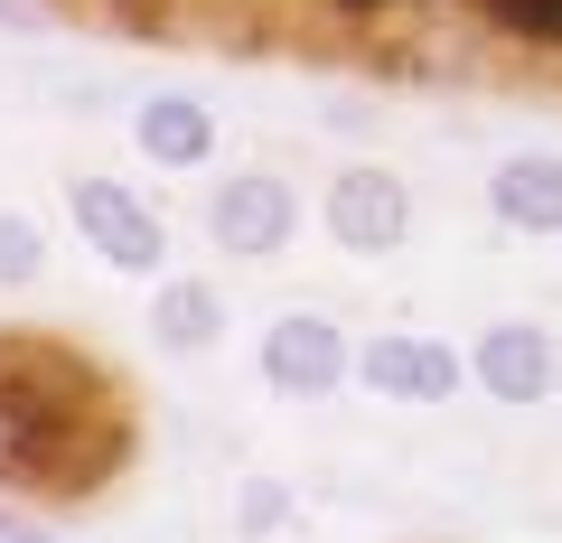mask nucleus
<instances>
[{"instance_id": "obj_2", "label": "nucleus", "mask_w": 562, "mask_h": 543, "mask_svg": "<svg viewBox=\"0 0 562 543\" xmlns=\"http://www.w3.org/2000/svg\"><path fill=\"white\" fill-rule=\"evenodd\" d=\"M66 206H76V235L94 244L113 272H160L169 262V225L150 216V197H132L122 179H76Z\"/></svg>"}, {"instance_id": "obj_4", "label": "nucleus", "mask_w": 562, "mask_h": 543, "mask_svg": "<svg viewBox=\"0 0 562 543\" xmlns=\"http://www.w3.org/2000/svg\"><path fill=\"white\" fill-rule=\"evenodd\" d=\"M291 225H301V197H291V179H272V169H244V179L216 188V206H206V235L225 244V253L262 262L291 244Z\"/></svg>"}, {"instance_id": "obj_11", "label": "nucleus", "mask_w": 562, "mask_h": 543, "mask_svg": "<svg viewBox=\"0 0 562 543\" xmlns=\"http://www.w3.org/2000/svg\"><path fill=\"white\" fill-rule=\"evenodd\" d=\"M479 10L525 47H562V0H479Z\"/></svg>"}, {"instance_id": "obj_5", "label": "nucleus", "mask_w": 562, "mask_h": 543, "mask_svg": "<svg viewBox=\"0 0 562 543\" xmlns=\"http://www.w3.org/2000/svg\"><path fill=\"white\" fill-rule=\"evenodd\" d=\"M357 375L375 384L384 403H450L469 384V357L460 347H441V338H375V347H357Z\"/></svg>"}, {"instance_id": "obj_10", "label": "nucleus", "mask_w": 562, "mask_h": 543, "mask_svg": "<svg viewBox=\"0 0 562 543\" xmlns=\"http://www.w3.org/2000/svg\"><path fill=\"white\" fill-rule=\"evenodd\" d=\"M47 272V235L38 216H0V291H29Z\"/></svg>"}, {"instance_id": "obj_1", "label": "nucleus", "mask_w": 562, "mask_h": 543, "mask_svg": "<svg viewBox=\"0 0 562 543\" xmlns=\"http://www.w3.org/2000/svg\"><path fill=\"white\" fill-rule=\"evenodd\" d=\"M357 375V347L338 338V319H319V309H291V319L262 328V384L291 403H319L338 394V384Z\"/></svg>"}, {"instance_id": "obj_12", "label": "nucleus", "mask_w": 562, "mask_h": 543, "mask_svg": "<svg viewBox=\"0 0 562 543\" xmlns=\"http://www.w3.org/2000/svg\"><path fill=\"white\" fill-rule=\"evenodd\" d=\"M291 524V487L281 478H244L235 487V534H281Z\"/></svg>"}, {"instance_id": "obj_9", "label": "nucleus", "mask_w": 562, "mask_h": 543, "mask_svg": "<svg viewBox=\"0 0 562 543\" xmlns=\"http://www.w3.org/2000/svg\"><path fill=\"white\" fill-rule=\"evenodd\" d=\"M150 338H160L169 357H206V347L225 338V301L206 282H160V301H150Z\"/></svg>"}, {"instance_id": "obj_13", "label": "nucleus", "mask_w": 562, "mask_h": 543, "mask_svg": "<svg viewBox=\"0 0 562 543\" xmlns=\"http://www.w3.org/2000/svg\"><path fill=\"white\" fill-rule=\"evenodd\" d=\"M0 543H38V534H0Z\"/></svg>"}, {"instance_id": "obj_8", "label": "nucleus", "mask_w": 562, "mask_h": 543, "mask_svg": "<svg viewBox=\"0 0 562 543\" xmlns=\"http://www.w3.org/2000/svg\"><path fill=\"white\" fill-rule=\"evenodd\" d=\"M487 206H497V225H516V235H562V160H543V150L506 160L497 179H487Z\"/></svg>"}, {"instance_id": "obj_6", "label": "nucleus", "mask_w": 562, "mask_h": 543, "mask_svg": "<svg viewBox=\"0 0 562 543\" xmlns=\"http://www.w3.org/2000/svg\"><path fill=\"white\" fill-rule=\"evenodd\" d=\"M469 375L497 403H543L562 384V357H553V338H543L535 319H506V328H487V338L469 347Z\"/></svg>"}, {"instance_id": "obj_3", "label": "nucleus", "mask_w": 562, "mask_h": 543, "mask_svg": "<svg viewBox=\"0 0 562 543\" xmlns=\"http://www.w3.org/2000/svg\"><path fill=\"white\" fill-rule=\"evenodd\" d=\"M328 235L347 244V253H394L403 235H413V188L394 179V169H375V160H357V169H338L328 179Z\"/></svg>"}, {"instance_id": "obj_7", "label": "nucleus", "mask_w": 562, "mask_h": 543, "mask_svg": "<svg viewBox=\"0 0 562 543\" xmlns=\"http://www.w3.org/2000/svg\"><path fill=\"white\" fill-rule=\"evenodd\" d=\"M132 142L150 169H206L216 160V113H206L198 94H150L132 113Z\"/></svg>"}]
</instances>
